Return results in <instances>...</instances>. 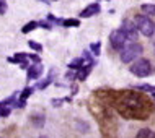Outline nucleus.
<instances>
[{"instance_id": "1", "label": "nucleus", "mask_w": 155, "mask_h": 138, "mask_svg": "<svg viewBox=\"0 0 155 138\" xmlns=\"http://www.w3.org/2000/svg\"><path fill=\"white\" fill-rule=\"evenodd\" d=\"M145 101L136 93H123L119 96L118 111L127 119H145L142 114V107Z\"/></svg>"}, {"instance_id": "2", "label": "nucleus", "mask_w": 155, "mask_h": 138, "mask_svg": "<svg viewBox=\"0 0 155 138\" xmlns=\"http://www.w3.org/2000/svg\"><path fill=\"white\" fill-rule=\"evenodd\" d=\"M134 24H136L137 31H140L144 36H152L155 33V24L153 21L145 15H137L136 20H134Z\"/></svg>"}, {"instance_id": "3", "label": "nucleus", "mask_w": 155, "mask_h": 138, "mask_svg": "<svg viewBox=\"0 0 155 138\" xmlns=\"http://www.w3.org/2000/svg\"><path fill=\"white\" fill-rule=\"evenodd\" d=\"M131 73H134L139 78H144L153 73V67L147 58H140V60L134 62V65H131Z\"/></svg>"}, {"instance_id": "4", "label": "nucleus", "mask_w": 155, "mask_h": 138, "mask_svg": "<svg viewBox=\"0 0 155 138\" xmlns=\"http://www.w3.org/2000/svg\"><path fill=\"white\" fill-rule=\"evenodd\" d=\"M142 45L139 42H132L129 44L127 47H124L123 51H121V60L124 62V64H129V62H132L134 58H137L142 54Z\"/></svg>"}, {"instance_id": "5", "label": "nucleus", "mask_w": 155, "mask_h": 138, "mask_svg": "<svg viewBox=\"0 0 155 138\" xmlns=\"http://www.w3.org/2000/svg\"><path fill=\"white\" fill-rule=\"evenodd\" d=\"M110 42L116 51H123L126 47V42H127V37H126V34L121 29H116V31H113L110 34Z\"/></svg>"}, {"instance_id": "6", "label": "nucleus", "mask_w": 155, "mask_h": 138, "mask_svg": "<svg viewBox=\"0 0 155 138\" xmlns=\"http://www.w3.org/2000/svg\"><path fill=\"white\" fill-rule=\"evenodd\" d=\"M121 31L126 34L127 41H132V42L137 41V28H136V24H134L132 21L126 20V21L123 23V26H121Z\"/></svg>"}, {"instance_id": "7", "label": "nucleus", "mask_w": 155, "mask_h": 138, "mask_svg": "<svg viewBox=\"0 0 155 138\" xmlns=\"http://www.w3.org/2000/svg\"><path fill=\"white\" fill-rule=\"evenodd\" d=\"M100 11H101V7H100L98 3H91V5H88L87 8H83V10H82L80 18H90V16L98 15Z\"/></svg>"}, {"instance_id": "8", "label": "nucleus", "mask_w": 155, "mask_h": 138, "mask_svg": "<svg viewBox=\"0 0 155 138\" xmlns=\"http://www.w3.org/2000/svg\"><path fill=\"white\" fill-rule=\"evenodd\" d=\"M41 73H43V65L33 64L30 68H28V80H36V78H39Z\"/></svg>"}, {"instance_id": "9", "label": "nucleus", "mask_w": 155, "mask_h": 138, "mask_svg": "<svg viewBox=\"0 0 155 138\" xmlns=\"http://www.w3.org/2000/svg\"><path fill=\"white\" fill-rule=\"evenodd\" d=\"M93 65H95V62H88V64H85V65H83L82 68L77 72V78H78V80H80V81L87 80V77L90 75L91 68H93Z\"/></svg>"}, {"instance_id": "10", "label": "nucleus", "mask_w": 155, "mask_h": 138, "mask_svg": "<svg viewBox=\"0 0 155 138\" xmlns=\"http://www.w3.org/2000/svg\"><path fill=\"white\" fill-rule=\"evenodd\" d=\"M83 60H85L83 57H78V58H75V60H72V62L69 64V68H70V70H75V72H78V70H80L82 67L85 65V64H83Z\"/></svg>"}, {"instance_id": "11", "label": "nucleus", "mask_w": 155, "mask_h": 138, "mask_svg": "<svg viewBox=\"0 0 155 138\" xmlns=\"http://www.w3.org/2000/svg\"><path fill=\"white\" fill-rule=\"evenodd\" d=\"M136 138H155V133L150 130V128H140V130L137 132Z\"/></svg>"}, {"instance_id": "12", "label": "nucleus", "mask_w": 155, "mask_h": 138, "mask_svg": "<svg viewBox=\"0 0 155 138\" xmlns=\"http://www.w3.org/2000/svg\"><path fill=\"white\" fill-rule=\"evenodd\" d=\"M38 26H39V21H30V23H26L21 28V33H23V34H28V33H31L33 29H36Z\"/></svg>"}, {"instance_id": "13", "label": "nucleus", "mask_w": 155, "mask_h": 138, "mask_svg": "<svg viewBox=\"0 0 155 138\" xmlns=\"http://www.w3.org/2000/svg\"><path fill=\"white\" fill-rule=\"evenodd\" d=\"M142 13H144L145 16H149V15H155V5L153 3H145V5H142Z\"/></svg>"}, {"instance_id": "14", "label": "nucleus", "mask_w": 155, "mask_h": 138, "mask_svg": "<svg viewBox=\"0 0 155 138\" xmlns=\"http://www.w3.org/2000/svg\"><path fill=\"white\" fill-rule=\"evenodd\" d=\"M31 122H33V125H36L38 128H43V125H44V115H43V114L33 115Z\"/></svg>"}, {"instance_id": "15", "label": "nucleus", "mask_w": 155, "mask_h": 138, "mask_svg": "<svg viewBox=\"0 0 155 138\" xmlns=\"http://www.w3.org/2000/svg\"><path fill=\"white\" fill-rule=\"evenodd\" d=\"M62 26H65V28H77V26H80V21H78L77 18H69V20H64V24Z\"/></svg>"}, {"instance_id": "16", "label": "nucleus", "mask_w": 155, "mask_h": 138, "mask_svg": "<svg viewBox=\"0 0 155 138\" xmlns=\"http://www.w3.org/2000/svg\"><path fill=\"white\" fill-rule=\"evenodd\" d=\"M52 80H54V72H51V75H49V77L46 78L44 81H41L39 85H38V89H44V88H48V86L52 83Z\"/></svg>"}, {"instance_id": "17", "label": "nucleus", "mask_w": 155, "mask_h": 138, "mask_svg": "<svg viewBox=\"0 0 155 138\" xmlns=\"http://www.w3.org/2000/svg\"><path fill=\"white\" fill-rule=\"evenodd\" d=\"M33 91H35V88H25V89L21 91V94H20V101H25L26 102V98H30V96L33 94Z\"/></svg>"}, {"instance_id": "18", "label": "nucleus", "mask_w": 155, "mask_h": 138, "mask_svg": "<svg viewBox=\"0 0 155 138\" xmlns=\"http://www.w3.org/2000/svg\"><path fill=\"white\" fill-rule=\"evenodd\" d=\"M136 89H139V91H155V86H152V85H136L134 86Z\"/></svg>"}, {"instance_id": "19", "label": "nucleus", "mask_w": 155, "mask_h": 138, "mask_svg": "<svg viewBox=\"0 0 155 138\" xmlns=\"http://www.w3.org/2000/svg\"><path fill=\"white\" fill-rule=\"evenodd\" d=\"M28 45H30L33 51H36V52H41V51H43V45H41L39 42H35V41H30V42H28Z\"/></svg>"}, {"instance_id": "20", "label": "nucleus", "mask_w": 155, "mask_h": 138, "mask_svg": "<svg viewBox=\"0 0 155 138\" xmlns=\"http://www.w3.org/2000/svg\"><path fill=\"white\" fill-rule=\"evenodd\" d=\"M90 49H91V52H93L95 55H98V54H100V49H101V44H100V42H95V44L90 45Z\"/></svg>"}, {"instance_id": "21", "label": "nucleus", "mask_w": 155, "mask_h": 138, "mask_svg": "<svg viewBox=\"0 0 155 138\" xmlns=\"http://www.w3.org/2000/svg\"><path fill=\"white\" fill-rule=\"evenodd\" d=\"M7 115H10V107L2 106L0 107V117H7Z\"/></svg>"}, {"instance_id": "22", "label": "nucleus", "mask_w": 155, "mask_h": 138, "mask_svg": "<svg viewBox=\"0 0 155 138\" xmlns=\"http://www.w3.org/2000/svg\"><path fill=\"white\" fill-rule=\"evenodd\" d=\"M64 101H70V98H67V99H52V106L54 107H59V106H62V102Z\"/></svg>"}, {"instance_id": "23", "label": "nucleus", "mask_w": 155, "mask_h": 138, "mask_svg": "<svg viewBox=\"0 0 155 138\" xmlns=\"http://www.w3.org/2000/svg\"><path fill=\"white\" fill-rule=\"evenodd\" d=\"M7 13V2L5 0H0V15Z\"/></svg>"}, {"instance_id": "24", "label": "nucleus", "mask_w": 155, "mask_h": 138, "mask_svg": "<svg viewBox=\"0 0 155 138\" xmlns=\"http://www.w3.org/2000/svg\"><path fill=\"white\" fill-rule=\"evenodd\" d=\"M28 58H31L35 64H41V58H39V55H36V54H28Z\"/></svg>"}, {"instance_id": "25", "label": "nucleus", "mask_w": 155, "mask_h": 138, "mask_svg": "<svg viewBox=\"0 0 155 138\" xmlns=\"http://www.w3.org/2000/svg\"><path fill=\"white\" fill-rule=\"evenodd\" d=\"M39 26L44 28V29H52V24L48 23V21H39Z\"/></svg>"}, {"instance_id": "26", "label": "nucleus", "mask_w": 155, "mask_h": 138, "mask_svg": "<svg viewBox=\"0 0 155 138\" xmlns=\"http://www.w3.org/2000/svg\"><path fill=\"white\" fill-rule=\"evenodd\" d=\"M2 106H3V102H0V107H2Z\"/></svg>"}, {"instance_id": "27", "label": "nucleus", "mask_w": 155, "mask_h": 138, "mask_svg": "<svg viewBox=\"0 0 155 138\" xmlns=\"http://www.w3.org/2000/svg\"><path fill=\"white\" fill-rule=\"evenodd\" d=\"M39 138H48V136H39Z\"/></svg>"}, {"instance_id": "28", "label": "nucleus", "mask_w": 155, "mask_h": 138, "mask_svg": "<svg viewBox=\"0 0 155 138\" xmlns=\"http://www.w3.org/2000/svg\"><path fill=\"white\" fill-rule=\"evenodd\" d=\"M153 99H155V93H153Z\"/></svg>"}]
</instances>
